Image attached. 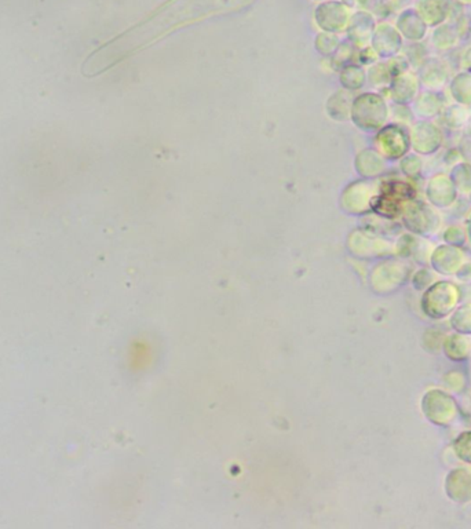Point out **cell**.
Returning <instances> with one entry per match:
<instances>
[{
	"label": "cell",
	"mask_w": 471,
	"mask_h": 529,
	"mask_svg": "<svg viewBox=\"0 0 471 529\" xmlns=\"http://www.w3.org/2000/svg\"><path fill=\"white\" fill-rule=\"evenodd\" d=\"M441 353L452 362H465L471 358V337L450 333L445 335L441 346Z\"/></svg>",
	"instance_id": "7"
},
{
	"label": "cell",
	"mask_w": 471,
	"mask_h": 529,
	"mask_svg": "<svg viewBox=\"0 0 471 529\" xmlns=\"http://www.w3.org/2000/svg\"><path fill=\"white\" fill-rule=\"evenodd\" d=\"M451 449L459 462L471 465V430L459 433L452 441Z\"/></svg>",
	"instance_id": "10"
},
{
	"label": "cell",
	"mask_w": 471,
	"mask_h": 529,
	"mask_svg": "<svg viewBox=\"0 0 471 529\" xmlns=\"http://www.w3.org/2000/svg\"><path fill=\"white\" fill-rule=\"evenodd\" d=\"M423 418L437 426L450 427L461 418V405L455 396L441 387L427 389L419 402Z\"/></svg>",
	"instance_id": "2"
},
{
	"label": "cell",
	"mask_w": 471,
	"mask_h": 529,
	"mask_svg": "<svg viewBox=\"0 0 471 529\" xmlns=\"http://www.w3.org/2000/svg\"><path fill=\"white\" fill-rule=\"evenodd\" d=\"M468 237L471 241V218L469 219V225H468Z\"/></svg>",
	"instance_id": "18"
},
{
	"label": "cell",
	"mask_w": 471,
	"mask_h": 529,
	"mask_svg": "<svg viewBox=\"0 0 471 529\" xmlns=\"http://www.w3.org/2000/svg\"><path fill=\"white\" fill-rule=\"evenodd\" d=\"M469 240L468 237V232L459 226V225H455V226H451L445 230L444 233V241L450 245H455V247H463L466 244V241Z\"/></svg>",
	"instance_id": "13"
},
{
	"label": "cell",
	"mask_w": 471,
	"mask_h": 529,
	"mask_svg": "<svg viewBox=\"0 0 471 529\" xmlns=\"http://www.w3.org/2000/svg\"><path fill=\"white\" fill-rule=\"evenodd\" d=\"M437 280H438V275L427 266H422L418 270L412 272V275H411L412 288L415 291H419V293H423L425 290H427Z\"/></svg>",
	"instance_id": "11"
},
{
	"label": "cell",
	"mask_w": 471,
	"mask_h": 529,
	"mask_svg": "<svg viewBox=\"0 0 471 529\" xmlns=\"http://www.w3.org/2000/svg\"><path fill=\"white\" fill-rule=\"evenodd\" d=\"M444 492L456 505L471 502V465L463 463L452 467L444 479Z\"/></svg>",
	"instance_id": "5"
},
{
	"label": "cell",
	"mask_w": 471,
	"mask_h": 529,
	"mask_svg": "<svg viewBox=\"0 0 471 529\" xmlns=\"http://www.w3.org/2000/svg\"><path fill=\"white\" fill-rule=\"evenodd\" d=\"M333 100H335V105H336V109H339V108H340V104H339V97H338V94L333 97ZM342 102H343V106H342V111H340V112H343V115L346 116V115H347V108H346V106H347V100L344 98Z\"/></svg>",
	"instance_id": "17"
},
{
	"label": "cell",
	"mask_w": 471,
	"mask_h": 529,
	"mask_svg": "<svg viewBox=\"0 0 471 529\" xmlns=\"http://www.w3.org/2000/svg\"><path fill=\"white\" fill-rule=\"evenodd\" d=\"M444 389L452 394H461L468 387V376L462 369H451L443 376Z\"/></svg>",
	"instance_id": "12"
},
{
	"label": "cell",
	"mask_w": 471,
	"mask_h": 529,
	"mask_svg": "<svg viewBox=\"0 0 471 529\" xmlns=\"http://www.w3.org/2000/svg\"><path fill=\"white\" fill-rule=\"evenodd\" d=\"M445 335L447 334L438 333V330H434V328L426 330V333L423 335V345H425L426 351H429L433 354L441 352V346H443V341H444Z\"/></svg>",
	"instance_id": "14"
},
{
	"label": "cell",
	"mask_w": 471,
	"mask_h": 529,
	"mask_svg": "<svg viewBox=\"0 0 471 529\" xmlns=\"http://www.w3.org/2000/svg\"><path fill=\"white\" fill-rule=\"evenodd\" d=\"M401 215L405 228L415 236H433L441 226L440 214L433 207L421 200L414 198L408 201Z\"/></svg>",
	"instance_id": "3"
},
{
	"label": "cell",
	"mask_w": 471,
	"mask_h": 529,
	"mask_svg": "<svg viewBox=\"0 0 471 529\" xmlns=\"http://www.w3.org/2000/svg\"><path fill=\"white\" fill-rule=\"evenodd\" d=\"M440 61L436 59V58H430L426 61V64L423 65V68L421 69V77L423 80V83L430 87V89H440L444 86V83L447 82L448 79V71H447V65L443 64L438 69Z\"/></svg>",
	"instance_id": "8"
},
{
	"label": "cell",
	"mask_w": 471,
	"mask_h": 529,
	"mask_svg": "<svg viewBox=\"0 0 471 529\" xmlns=\"http://www.w3.org/2000/svg\"><path fill=\"white\" fill-rule=\"evenodd\" d=\"M456 277L463 283H471V263H465L456 273Z\"/></svg>",
	"instance_id": "16"
},
{
	"label": "cell",
	"mask_w": 471,
	"mask_h": 529,
	"mask_svg": "<svg viewBox=\"0 0 471 529\" xmlns=\"http://www.w3.org/2000/svg\"><path fill=\"white\" fill-rule=\"evenodd\" d=\"M468 116L469 113L466 112V109L461 106H452L445 112V122L450 127L456 129L468 120Z\"/></svg>",
	"instance_id": "15"
},
{
	"label": "cell",
	"mask_w": 471,
	"mask_h": 529,
	"mask_svg": "<svg viewBox=\"0 0 471 529\" xmlns=\"http://www.w3.org/2000/svg\"><path fill=\"white\" fill-rule=\"evenodd\" d=\"M452 331L471 337V302L461 304L448 317Z\"/></svg>",
	"instance_id": "9"
},
{
	"label": "cell",
	"mask_w": 471,
	"mask_h": 529,
	"mask_svg": "<svg viewBox=\"0 0 471 529\" xmlns=\"http://www.w3.org/2000/svg\"><path fill=\"white\" fill-rule=\"evenodd\" d=\"M462 287L450 280H437L422 293L421 310L433 322L447 320L462 304Z\"/></svg>",
	"instance_id": "1"
},
{
	"label": "cell",
	"mask_w": 471,
	"mask_h": 529,
	"mask_svg": "<svg viewBox=\"0 0 471 529\" xmlns=\"http://www.w3.org/2000/svg\"><path fill=\"white\" fill-rule=\"evenodd\" d=\"M430 268L441 276H454L465 265V255L459 247L441 244L430 255Z\"/></svg>",
	"instance_id": "6"
},
{
	"label": "cell",
	"mask_w": 471,
	"mask_h": 529,
	"mask_svg": "<svg viewBox=\"0 0 471 529\" xmlns=\"http://www.w3.org/2000/svg\"><path fill=\"white\" fill-rule=\"evenodd\" d=\"M387 109L380 97L365 94L357 98L353 105V120L364 130H373L386 122Z\"/></svg>",
	"instance_id": "4"
}]
</instances>
